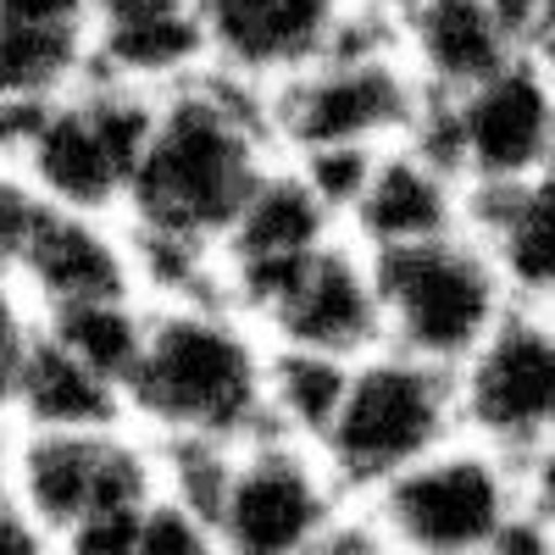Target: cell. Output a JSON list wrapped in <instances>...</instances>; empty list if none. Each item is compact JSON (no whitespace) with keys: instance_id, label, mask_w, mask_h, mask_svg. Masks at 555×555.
Listing matches in <instances>:
<instances>
[{"instance_id":"1","label":"cell","mask_w":555,"mask_h":555,"mask_svg":"<svg viewBox=\"0 0 555 555\" xmlns=\"http://www.w3.org/2000/svg\"><path fill=\"white\" fill-rule=\"evenodd\" d=\"M272 89L222 67L183 78L156 106V133L128 183L133 222L222 250V234L272 167Z\"/></svg>"},{"instance_id":"2","label":"cell","mask_w":555,"mask_h":555,"mask_svg":"<svg viewBox=\"0 0 555 555\" xmlns=\"http://www.w3.org/2000/svg\"><path fill=\"white\" fill-rule=\"evenodd\" d=\"M133 405L167 434L245 439L267 423V356L228 311L190 300L145 322V350L128 378Z\"/></svg>"},{"instance_id":"3","label":"cell","mask_w":555,"mask_h":555,"mask_svg":"<svg viewBox=\"0 0 555 555\" xmlns=\"http://www.w3.org/2000/svg\"><path fill=\"white\" fill-rule=\"evenodd\" d=\"M461 428V400H455V373L439 361H423L411 350L378 345L373 356L356 361L350 395L334 416L328 439V473L350 494H373L423 455L450 444Z\"/></svg>"},{"instance_id":"4","label":"cell","mask_w":555,"mask_h":555,"mask_svg":"<svg viewBox=\"0 0 555 555\" xmlns=\"http://www.w3.org/2000/svg\"><path fill=\"white\" fill-rule=\"evenodd\" d=\"M373 272L384 295L389 345L439 361L450 373L512 311V289H505L489 245L473 228H455V234L400 245V250H373Z\"/></svg>"},{"instance_id":"5","label":"cell","mask_w":555,"mask_h":555,"mask_svg":"<svg viewBox=\"0 0 555 555\" xmlns=\"http://www.w3.org/2000/svg\"><path fill=\"white\" fill-rule=\"evenodd\" d=\"M522 512V478H512L494 444H439L416 467L373 489V528L400 555H494L505 522Z\"/></svg>"},{"instance_id":"6","label":"cell","mask_w":555,"mask_h":555,"mask_svg":"<svg viewBox=\"0 0 555 555\" xmlns=\"http://www.w3.org/2000/svg\"><path fill=\"white\" fill-rule=\"evenodd\" d=\"M423 78L405 56H322L272 89V133L289 156L328 145H400Z\"/></svg>"},{"instance_id":"7","label":"cell","mask_w":555,"mask_h":555,"mask_svg":"<svg viewBox=\"0 0 555 555\" xmlns=\"http://www.w3.org/2000/svg\"><path fill=\"white\" fill-rule=\"evenodd\" d=\"M151 133H156V106L139 101L128 83H106L44 112L23 162H28V178L56 206L101 211L128 195Z\"/></svg>"},{"instance_id":"8","label":"cell","mask_w":555,"mask_h":555,"mask_svg":"<svg viewBox=\"0 0 555 555\" xmlns=\"http://www.w3.org/2000/svg\"><path fill=\"white\" fill-rule=\"evenodd\" d=\"M461 428L473 439L528 455L555 434V306H512L489 339L455 366Z\"/></svg>"},{"instance_id":"9","label":"cell","mask_w":555,"mask_h":555,"mask_svg":"<svg viewBox=\"0 0 555 555\" xmlns=\"http://www.w3.org/2000/svg\"><path fill=\"white\" fill-rule=\"evenodd\" d=\"M339 478L295 439H256L228 478L217 539L222 555H306L339 533Z\"/></svg>"},{"instance_id":"10","label":"cell","mask_w":555,"mask_h":555,"mask_svg":"<svg viewBox=\"0 0 555 555\" xmlns=\"http://www.w3.org/2000/svg\"><path fill=\"white\" fill-rule=\"evenodd\" d=\"M461 133V178L522 183L555 156V73L539 51H517L505 67L450 95Z\"/></svg>"},{"instance_id":"11","label":"cell","mask_w":555,"mask_h":555,"mask_svg":"<svg viewBox=\"0 0 555 555\" xmlns=\"http://www.w3.org/2000/svg\"><path fill=\"white\" fill-rule=\"evenodd\" d=\"M350 0H201L206 56L261 89L306 73L334 51Z\"/></svg>"},{"instance_id":"12","label":"cell","mask_w":555,"mask_h":555,"mask_svg":"<svg viewBox=\"0 0 555 555\" xmlns=\"http://www.w3.org/2000/svg\"><path fill=\"white\" fill-rule=\"evenodd\" d=\"M267 328L278 334V345L328 350V356H345V361H361L378 345H389L373 250L339 245V240L322 245L306 261V272L295 278V289L267 317Z\"/></svg>"},{"instance_id":"13","label":"cell","mask_w":555,"mask_h":555,"mask_svg":"<svg viewBox=\"0 0 555 555\" xmlns=\"http://www.w3.org/2000/svg\"><path fill=\"white\" fill-rule=\"evenodd\" d=\"M145 461L101 434L44 428L23 450V500L51 528H73L95 512H112V505H145Z\"/></svg>"},{"instance_id":"14","label":"cell","mask_w":555,"mask_h":555,"mask_svg":"<svg viewBox=\"0 0 555 555\" xmlns=\"http://www.w3.org/2000/svg\"><path fill=\"white\" fill-rule=\"evenodd\" d=\"M467 228V183L434 167L411 145H384L378 167L350 211V234L361 250H400Z\"/></svg>"},{"instance_id":"15","label":"cell","mask_w":555,"mask_h":555,"mask_svg":"<svg viewBox=\"0 0 555 555\" xmlns=\"http://www.w3.org/2000/svg\"><path fill=\"white\" fill-rule=\"evenodd\" d=\"M467 228L522 306H555V156L522 183H473Z\"/></svg>"},{"instance_id":"16","label":"cell","mask_w":555,"mask_h":555,"mask_svg":"<svg viewBox=\"0 0 555 555\" xmlns=\"http://www.w3.org/2000/svg\"><path fill=\"white\" fill-rule=\"evenodd\" d=\"M400 34L411 73L439 95H461L517 56V39L500 28L489 0H416L400 17Z\"/></svg>"},{"instance_id":"17","label":"cell","mask_w":555,"mask_h":555,"mask_svg":"<svg viewBox=\"0 0 555 555\" xmlns=\"http://www.w3.org/2000/svg\"><path fill=\"white\" fill-rule=\"evenodd\" d=\"M101 17V62L117 78L183 83L206 56L201 0H89Z\"/></svg>"},{"instance_id":"18","label":"cell","mask_w":555,"mask_h":555,"mask_svg":"<svg viewBox=\"0 0 555 555\" xmlns=\"http://www.w3.org/2000/svg\"><path fill=\"white\" fill-rule=\"evenodd\" d=\"M23 272L34 278L39 295L51 306L122 300V289H128V256L83 211H56V206H51V217H44Z\"/></svg>"},{"instance_id":"19","label":"cell","mask_w":555,"mask_h":555,"mask_svg":"<svg viewBox=\"0 0 555 555\" xmlns=\"http://www.w3.org/2000/svg\"><path fill=\"white\" fill-rule=\"evenodd\" d=\"M350 373H356V361H345V356L278 345L267 356V423H272V434L322 444L345 395H350Z\"/></svg>"},{"instance_id":"20","label":"cell","mask_w":555,"mask_h":555,"mask_svg":"<svg viewBox=\"0 0 555 555\" xmlns=\"http://www.w3.org/2000/svg\"><path fill=\"white\" fill-rule=\"evenodd\" d=\"M117 384L101 378L95 366H83L67 345L56 339H39L28 350V366H23V384H17V400L23 411L34 416L39 428H67V434H95L112 423L117 411Z\"/></svg>"},{"instance_id":"21","label":"cell","mask_w":555,"mask_h":555,"mask_svg":"<svg viewBox=\"0 0 555 555\" xmlns=\"http://www.w3.org/2000/svg\"><path fill=\"white\" fill-rule=\"evenodd\" d=\"M83 62V28L0 17V101H51Z\"/></svg>"},{"instance_id":"22","label":"cell","mask_w":555,"mask_h":555,"mask_svg":"<svg viewBox=\"0 0 555 555\" xmlns=\"http://www.w3.org/2000/svg\"><path fill=\"white\" fill-rule=\"evenodd\" d=\"M51 339L67 345L83 366H95L101 378L128 389L139 350H145V322H139L122 300H78V306H56Z\"/></svg>"},{"instance_id":"23","label":"cell","mask_w":555,"mask_h":555,"mask_svg":"<svg viewBox=\"0 0 555 555\" xmlns=\"http://www.w3.org/2000/svg\"><path fill=\"white\" fill-rule=\"evenodd\" d=\"M167 473H172V500L190 505L195 517H206V522L217 528L228 478H234V455H228V439L172 434V444H167Z\"/></svg>"},{"instance_id":"24","label":"cell","mask_w":555,"mask_h":555,"mask_svg":"<svg viewBox=\"0 0 555 555\" xmlns=\"http://www.w3.org/2000/svg\"><path fill=\"white\" fill-rule=\"evenodd\" d=\"M300 178L317 190V201L328 206L339 222H350L361 190H366V178H373L378 167V151L373 145H328V151H300L295 156Z\"/></svg>"},{"instance_id":"25","label":"cell","mask_w":555,"mask_h":555,"mask_svg":"<svg viewBox=\"0 0 555 555\" xmlns=\"http://www.w3.org/2000/svg\"><path fill=\"white\" fill-rule=\"evenodd\" d=\"M133 555H222V539L206 517L190 512V505L167 500V505H151L145 512Z\"/></svg>"},{"instance_id":"26","label":"cell","mask_w":555,"mask_h":555,"mask_svg":"<svg viewBox=\"0 0 555 555\" xmlns=\"http://www.w3.org/2000/svg\"><path fill=\"white\" fill-rule=\"evenodd\" d=\"M44 217H51V201H39L17 178H0V272L28 261Z\"/></svg>"},{"instance_id":"27","label":"cell","mask_w":555,"mask_h":555,"mask_svg":"<svg viewBox=\"0 0 555 555\" xmlns=\"http://www.w3.org/2000/svg\"><path fill=\"white\" fill-rule=\"evenodd\" d=\"M145 512L151 505H112V512H95V517H83L73 522V544L67 555H133L139 544V528H145Z\"/></svg>"},{"instance_id":"28","label":"cell","mask_w":555,"mask_h":555,"mask_svg":"<svg viewBox=\"0 0 555 555\" xmlns=\"http://www.w3.org/2000/svg\"><path fill=\"white\" fill-rule=\"evenodd\" d=\"M28 350H34V339H28V328H23V311H17V300L7 295V284H0V405L17 400Z\"/></svg>"},{"instance_id":"29","label":"cell","mask_w":555,"mask_h":555,"mask_svg":"<svg viewBox=\"0 0 555 555\" xmlns=\"http://www.w3.org/2000/svg\"><path fill=\"white\" fill-rule=\"evenodd\" d=\"M522 505L555 533V434L522 455Z\"/></svg>"},{"instance_id":"30","label":"cell","mask_w":555,"mask_h":555,"mask_svg":"<svg viewBox=\"0 0 555 555\" xmlns=\"http://www.w3.org/2000/svg\"><path fill=\"white\" fill-rule=\"evenodd\" d=\"M500 28L517 39V51H533V39H539V17H544V0H489Z\"/></svg>"},{"instance_id":"31","label":"cell","mask_w":555,"mask_h":555,"mask_svg":"<svg viewBox=\"0 0 555 555\" xmlns=\"http://www.w3.org/2000/svg\"><path fill=\"white\" fill-rule=\"evenodd\" d=\"M0 555H44V544H39V533L23 517L0 512Z\"/></svg>"},{"instance_id":"32","label":"cell","mask_w":555,"mask_h":555,"mask_svg":"<svg viewBox=\"0 0 555 555\" xmlns=\"http://www.w3.org/2000/svg\"><path fill=\"white\" fill-rule=\"evenodd\" d=\"M334 550H339V555H400V550H389L373 528H339V533H334Z\"/></svg>"},{"instance_id":"33","label":"cell","mask_w":555,"mask_h":555,"mask_svg":"<svg viewBox=\"0 0 555 555\" xmlns=\"http://www.w3.org/2000/svg\"><path fill=\"white\" fill-rule=\"evenodd\" d=\"M373 7H384V12H395V17H405V12L416 7V0H373Z\"/></svg>"},{"instance_id":"34","label":"cell","mask_w":555,"mask_h":555,"mask_svg":"<svg viewBox=\"0 0 555 555\" xmlns=\"http://www.w3.org/2000/svg\"><path fill=\"white\" fill-rule=\"evenodd\" d=\"M306 555H339V550H334V539H328V544H317V550H306Z\"/></svg>"},{"instance_id":"35","label":"cell","mask_w":555,"mask_h":555,"mask_svg":"<svg viewBox=\"0 0 555 555\" xmlns=\"http://www.w3.org/2000/svg\"><path fill=\"white\" fill-rule=\"evenodd\" d=\"M0 483H7V450H0Z\"/></svg>"},{"instance_id":"36","label":"cell","mask_w":555,"mask_h":555,"mask_svg":"<svg viewBox=\"0 0 555 555\" xmlns=\"http://www.w3.org/2000/svg\"><path fill=\"white\" fill-rule=\"evenodd\" d=\"M544 62H550V73H555V44H550V51H544Z\"/></svg>"}]
</instances>
